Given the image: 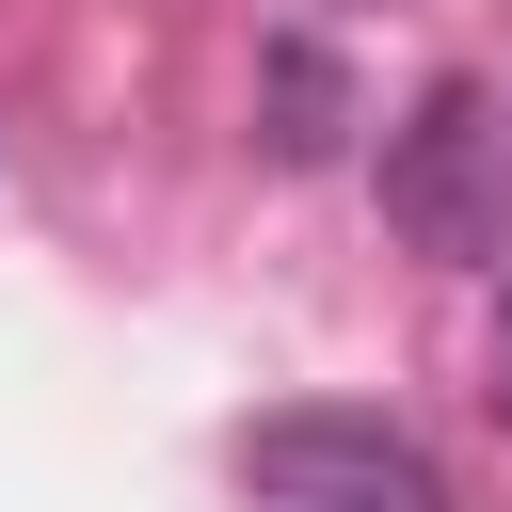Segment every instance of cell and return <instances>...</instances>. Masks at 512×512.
<instances>
[{
    "instance_id": "cell-1",
    "label": "cell",
    "mask_w": 512,
    "mask_h": 512,
    "mask_svg": "<svg viewBox=\"0 0 512 512\" xmlns=\"http://www.w3.org/2000/svg\"><path fill=\"white\" fill-rule=\"evenodd\" d=\"M384 224L416 256H496L512 240V112H496V80H432L384 128Z\"/></svg>"
},
{
    "instance_id": "cell-2",
    "label": "cell",
    "mask_w": 512,
    "mask_h": 512,
    "mask_svg": "<svg viewBox=\"0 0 512 512\" xmlns=\"http://www.w3.org/2000/svg\"><path fill=\"white\" fill-rule=\"evenodd\" d=\"M240 496L256 512H448L432 448L384 416H256L240 432Z\"/></svg>"
},
{
    "instance_id": "cell-3",
    "label": "cell",
    "mask_w": 512,
    "mask_h": 512,
    "mask_svg": "<svg viewBox=\"0 0 512 512\" xmlns=\"http://www.w3.org/2000/svg\"><path fill=\"white\" fill-rule=\"evenodd\" d=\"M256 128H272V160H288V176H304V160H336V144H352V80H336V48H304V32H288V48L256 64Z\"/></svg>"
},
{
    "instance_id": "cell-4",
    "label": "cell",
    "mask_w": 512,
    "mask_h": 512,
    "mask_svg": "<svg viewBox=\"0 0 512 512\" xmlns=\"http://www.w3.org/2000/svg\"><path fill=\"white\" fill-rule=\"evenodd\" d=\"M480 400L512 416V304H496V336H480Z\"/></svg>"
}]
</instances>
